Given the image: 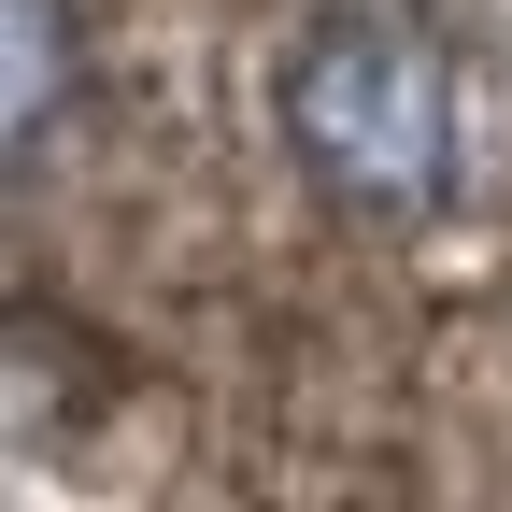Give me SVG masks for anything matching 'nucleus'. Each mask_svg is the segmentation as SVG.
<instances>
[{"label": "nucleus", "instance_id": "nucleus-1", "mask_svg": "<svg viewBox=\"0 0 512 512\" xmlns=\"http://www.w3.org/2000/svg\"><path fill=\"white\" fill-rule=\"evenodd\" d=\"M271 128L313 200L384 214V228H413L470 185V72L441 29L384 15V0H342L271 57Z\"/></svg>", "mask_w": 512, "mask_h": 512}, {"label": "nucleus", "instance_id": "nucleus-2", "mask_svg": "<svg viewBox=\"0 0 512 512\" xmlns=\"http://www.w3.org/2000/svg\"><path fill=\"white\" fill-rule=\"evenodd\" d=\"M57 86H72V0H15V157H43Z\"/></svg>", "mask_w": 512, "mask_h": 512}]
</instances>
